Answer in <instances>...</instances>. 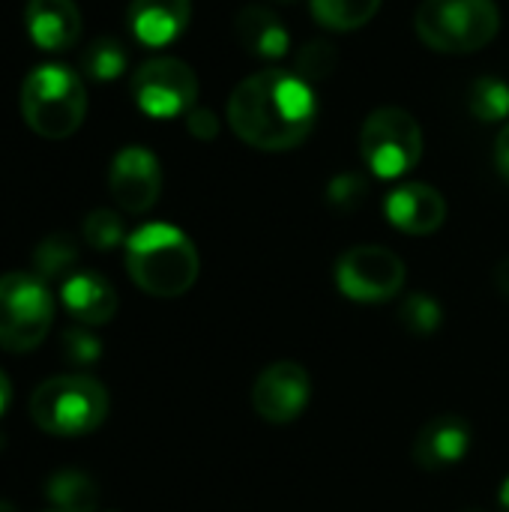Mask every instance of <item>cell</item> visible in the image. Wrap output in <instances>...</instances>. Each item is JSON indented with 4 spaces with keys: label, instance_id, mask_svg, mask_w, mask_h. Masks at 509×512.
Listing matches in <instances>:
<instances>
[{
    "label": "cell",
    "instance_id": "obj_1",
    "mask_svg": "<svg viewBox=\"0 0 509 512\" xmlns=\"http://www.w3.org/2000/svg\"><path fill=\"white\" fill-rule=\"evenodd\" d=\"M318 99L312 84L288 69H261L240 81L228 99L234 135L267 153L291 150L315 129Z\"/></svg>",
    "mask_w": 509,
    "mask_h": 512
},
{
    "label": "cell",
    "instance_id": "obj_2",
    "mask_svg": "<svg viewBox=\"0 0 509 512\" xmlns=\"http://www.w3.org/2000/svg\"><path fill=\"white\" fill-rule=\"evenodd\" d=\"M126 270L150 297H180L198 279V249L180 228L150 222L126 237Z\"/></svg>",
    "mask_w": 509,
    "mask_h": 512
},
{
    "label": "cell",
    "instance_id": "obj_3",
    "mask_svg": "<svg viewBox=\"0 0 509 512\" xmlns=\"http://www.w3.org/2000/svg\"><path fill=\"white\" fill-rule=\"evenodd\" d=\"M30 417L54 438L90 435L108 417V393L90 375H57L36 387Z\"/></svg>",
    "mask_w": 509,
    "mask_h": 512
},
{
    "label": "cell",
    "instance_id": "obj_4",
    "mask_svg": "<svg viewBox=\"0 0 509 512\" xmlns=\"http://www.w3.org/2000/svg\"><path fill=\"white\" fill-rule=\"evenodd\" d=\"M21 114L42 138H69L87 114V93L78 72L57 63L36 66L21 84Z\"/></svg>",
    "mask_w": 509,
    "mask_h": 512
},
{
    "label": "cell",
    "instance_id": "obj_5",
    "mask_svg": "<svg viewBox=\"0 0 509 512\" xmlns=\"http://www.w3.org/2000/svg\"><path fill=\"white\" fill-rule=\"evenodd\" d=\"M417 36L444 54H471L486 48L501 27L492 0H423L414 15Z\"/></svg>",
    "mask_w": 509,
    "mask_h": 512
},
{
    "label": "cell",
    "instance_id": "obj_6",
    "mask_svg": "<svg viewBox=\"0 0 509 512\" xmlns=\"http://www.w3.org/2000/svg\"><path fill=\"white\" fill-rule=\"evenodd\" d=\"M54 324V297L36 273L0 276V348L24 354L45 342Z\"/></svg>",
    "mask_w": 509,
    "mask_h": 512
},
{
    "label": "cell",
    "instance_id": "obj_7",
    "mask_svg": "<svg viewBox=\"0 0 509 512\" xmlns=\"http://www.w3.org/2000/svg\"><path fill=\"white\" fill-rule=\"evenodd\" d=\"M360 153L369 171L381 180L405 177L423 156V129L405 108L387 105L366 117L360 132Z\"/></svg>",
    "mask_w": 509,
    "mask_h": 512
},
{
    "label": "cell",
    "instance_id": "obj_8",
    "mask_svg": "<svg viewBox=\"0 0 509 512\" xmlns=\"http://www.w3.org/2000/svg\"><path fill=\"white\" fill-rule=\"evenodd\" d=\"M135 105L153 120H171L189 114L198 99V78L189 63L177 57H153L141 63L132 78Z\"/></svg>",
    "mask_w": 509,
    "mask_h": 512
},
{
    "label": "cell",
    "instance_id": "obj_9",
    "mask_svg": "<svg viewBox=\"0 0 509 512\" xmlns=\"http://www.w3.org/2000/svg\"><path fill=\"white\" fill-rule=\"evenodd\" d=\"M336 285L354 303H384L402 291L405 264L384 246H354L336 264Z\"/></svg>",
    "mask_w": 509,
    "mask_h": 512
},
{
    "label": "cell",
    "instance_id": "obj_10",
    "mask_svg": "<svg viewBox=\"0 0 509 512\" xmlns=\"http://www.w3.org/2000/svg\"><path fill=\"white\" fill-rule=\"evenodd\" d=\"M312 381L300 363L282 360L267 366L252 387V408L267 423H294L309 405Z\"/></svg>",
    "mask_w": 509,
    "mask_h": 512
},
{
    "label": "cell",
    "instance_id": "obj_11",
    "mask_svg": "<svg viewBox=\"0 0 509 512\" xmlns=\"http://www.w3.org/2000/svg\"><path fill=\"white\" fill-rule=\"evenodd\" d=\"M108 189L120 210L147 213L162 192V168L159 159L144 147H123L111 159Z\"/></svg>",
    "mask_w": 509,
    "mask_h": 512
},
{
    "label": "cell",
    "instance_id": "obj_12",
    "mask_svg": "<svg viewBox=\"0 0 509 512\" xmlns=\"http://www.w3.org/2000/svg\"><path fill=\"white\" fill-rule=\"evenodd\" d=\"M384 213H387V219L399 231L414 234V237H423V234H432V231H438L444 225V219H447V201H444V195L435 186H426V183H402V186H396L387 195Z\"/></svg>",
    "mask_w": 509,
    "mask_h": 512
},
{
    "label": "cell",
    "instance_id": "obj_13",
    "mask_svg": "<svg viewBox=\"0 0 509 512\" xmlns=\"http://www.w3.org/2000/svg\"><path fill=\"white\" fill-rule=\"evenodd\" d=\"M471 447V429L462 417L444 414L429 420L414 441V462L423 471H447L465 459Z\"/></svg>",
    "mask_w": 509,
    "mask_h": 512
},
{
    "label": "cell",
    "instance_id": "obj_14",
    "mask_svg": "<svg viewBox=\"0 0 509 512\" xmlns=\"http://www.w3.org/2000/svg\"><path fill=\"white\" fill-rule=\"evenodd\" d=\"M192 0H132L129 3V30L147 48L171 45L189 24Z\"/></svg>",
    "mask_w": 509,
    "mask_h": 512
},
{
    "label": "cell",
    "instance_id": "obj_15",
    "mask_svg": "<svg viewBox=\"0 0 509 512\" xmlns=\"http://www.w3.org/2000/svg\"><path fill=\"white\" fill-rule=\"evenodd\" d=\"M24 24L33 45L45 51L72 48L81 36V12L75 0H27Z\"/></svg>",
    "mask_w": 509,
    "mask_h": 512
},
{
    "label": "cell",
    "instance_id": "obj_16",
    "mask_svg": "<svg viewBox=\"0 0 509 512\" xmlns=\"http://www.w3.org/2000/svg\"><path fill=\"white\" fill-rule=\"evenodd\" d=\"M60 300H63L66 312L84 327L108 324L117 312V294H114L111 282L93 270L66 276L60 282Z\"/></svg>",
    "mask_w": 509,
    "mask_h": 512
},
{
    "label": "cell",
    "instance_id": "obj_17",
    "mask_svg": "<svg viewBox=\"0 0 509 512\" xmlns=\"http://www.w3.org/2000/svg\"><path fill=\"white\" fill-rule=\"evenodd\" d=\"M234 33H237V42L261 60H279L291 51L288 27L273 9L261 3H249L237 12Z\"/></svg>",
    "mask_w": 509,
    "mask_h": 512
},
{
    "label": "cell",
    "instance_id": "obj_18",
    "mask_svg": "<svg viewBox=\"0 0 509 512\" xmlns=\"http://www.w3.org/2000/svg\"><path fill=\"white\" fill-rule=\"evenodd\" d=\"M48 501L54 512H96L99 489L87 474L60 471L48 480Z\"/></svg>",
    "mask_w": 509,
    "mask_h": 512
},
{
    "label": "cell",
    "instance_id": "obj_19",
    "mask_svg": "<svg viewBox=\"0 0 509 512\" xmlns=\"http://www.w3.org/2000/svg\"><path fill=\"white\" fill-rule=\"evenodd\" d=\"M381 0H312V15L327 30H357L375 18Z\"/></svg>",
    "mask_w": 509,
    "mask_h": 512
},
{
    "label": "cell",
    "instance_id": "obj_20",
    "mask_svg": "<svg viewBox=\"0 0 509 512\" xmlns=\"http://www.w3.org/2000/svg\"><path fill=\"white\" fill-rule=\"evenodd\" d=\"M78 261V246L69 234H51L33 249V273L45 282L72 276Z\"/></svg>",
    "mask_w": 509,
    "mask_h": 512
},
{
    "label": "cell",
    "instance_id": "obj_21",
    "mask_svg": "<svg viewBox=\"0 0 509 512\" xmlns=\"http://www.w3.org/2000/svg\"><path fill=\"white\" fill-rule=\"evenodd\" d=\"M468 108L477 120L483 123H501L509 117V84L495 78V75H483L471 84L468 90Z\"/></svg>",
    "mask_w": 509,
    "mask_h": 512
},
{
    "label": "cell",
    "instance_id": "obj_22",
    "mask_svg": "<svg viewBox=\"0 0 509 512\" xmlns=\"http://www.w3.org/2000/svg\"><path fill=\"white\" fill-rule=\"evenodd\" d=\"M81 66L96 81H111L126 69V51L117 39H96L81 54Z\"/></svg>",
    "mask_w": 509,
    "mask_h": 512
},
{
    "label": "cell",
    "instance_id": "obj_23",
    "mask_svg": "<svg viewBox=\"0 0 509 512\" xmlns=\"http://www.w3.org/2000/svg\"><path fill=\"white\" fill-rule=\"evenodd\" d=\"M336 60H339V51L333 48V42H327V39H312V42H306V45L294 54V66H297L294 72L312 84V81L327 78V75L333 72Z\"/></svg>",
    "mask_w": 509,
    "mask_h": 512
},
{
    "label": "cell",
    "instance_id": "obj_24",
    "mask_svg": "<svg viewBox=\"0 0 509 512\" xmlns=\"http://www.w3.org/2000/svg\"><path fill=\"white\" fill-rule=\"evenodd\" d=\"M399 318L405 321V327H408L411 333L429 336V333H435V330L441 327L444 312H441V306H438L435 297H429V294H411V297L402 303Z\"/></svg>",
    "mask_w": 509,
    "mask_h": 512
},
{
    "label": "cell",
    "instance_id": "obj_25",
    "mask_svg": "<svg viewBox=\"0 0 509 512\" xmlns=\"http://www.w3.org/2000/svg\"><path fill=\"white\" fill-rule=\"evenodd\" d=\"M84 240L99 252H108V249L120 246L126 240L123 219L117 213H111V210H93L84 219Z\"/></svg>",
    "mask_w": 509,
    "mask_h": 512
},
{
    "label": "cell",
    "instance_id": "obj_26",
    "mask_svg": "<svg viewBox=\"0 0 509 512\" xmlns=\"http://www.w3.org/2000/svg\"><path fill=\"white\" fill-rule=\"evenodd\" d=\"M369 183L360 174H339L327 186V201L339 210H354L360 201H366Z\"/></svg>",
    "mask_w": 509,
    "mask_h": 512
},
{
    "label": "cell",
    "instance_id": "obj_27",
    "mask_svg": "<svg viewBox=\"0 0 509 512\" xmlns=\"http://www.w3.org/2000/svg\"><path fill=\"white\" fill-rule=\"evenodd\" d=\"M63 351L72 363H93L99 357V342L84 330H69L63 336Z\"/></svg>",
    "mask_w": 509,
    "mask_h": 512
},
{
    "label": "cell",
    "instance_id": "obj_28",
    "mask_svg": "<svg viewBox=\"0 0 509 512\" xmlns=\"http://www.w3.org/2000/svg\"><path fill=\"white\" fill-rule=\"evenodd\" d=\"M186 126L201 141H213L219 135V120H216V114L210 108H192L186 114Z\"/></svg>",
    "mask_w": 509,
    "mask_h": 512
},
{
    "label": "cell",
    "instance_id": "obj_29",
    "mask_svg": "<svg viewBox=\"0 0 509 512\" xmlns=\"http://www.w3.org/2000/svg\"><path fill=\"white\" fill-rule=\"evenodd\" d=\"M495 162H498L501 177L509 183V123L501 129V135H498V144H495Z\"/></svg>",
    "mask_w": 509,
    "mask_h": 512
},
{
    "label": "cell",
    "instance_id": "obj_30",
    "mask_svg": "<svg viewBox=\"0 0 509 512\" xmlns=\"http://www.w3.org/2000/svg\"><path fill=\"white\" fill-rule=\"evenodd\" d=\"M495 285H498L501 294H507L509 297V258L498 264V270H495Z\"/></svg>",
    "mask_w": 509,
    "mask_h": 512
},
{
    "label": "cell",
    "instance_id": "obj_31",
    "mask_svg": "<svg viewBox=\"0 0 509 512\" xmlns=\"http://www.w3.org/2000/svg\"><path fill=\"white\" fill-rule=\"evenodd\" d=\"M9 402H12V387H9V378L0 372V417L9 411Z\"/></svg>",
    "mask_w": 509,
    "mask_h": 512
},
{
    "label": "cell",
    "instance_id": "obj_32",
    "mask_svg": "<svg viewBox=\"0 0 509 512\" xmlns=\"http://www.w3.org/2000/svg\"><path fill=\"white\" fill-rule=\"evenodd\" d=\"M498 507H501V512H509V477L504 480L501 492H498Z\"/></svg>",
    "mask_w": 509,
    "mask_h": 512
},
{
    "label": "cell",
    "instance_id": "obj_33",
    "mask_svg": "<svg viewBox=\"0 0 509 512\" xmlns=\"http://www.w3.org/2000/svg\"><path fill=\"white\" fill-rule=\"evenodd\" d=\"M0 512H18L12 504H6V501H0Z\"/></svg>",
    "mask_w": 509,
    "mask_h": 512
},
{
    "label": "cell",
    "instance_id": "obj_34",
    "mask_svg": "<svg viewBox=\"0 0 509 512\" xmlns=\"http://www.w3.org/2000/svg\"><path fill=\"white\" fill-rule=\"evenodd\" d=\"M279 3H294V0H279Z\"/></svg>",
    "mask_w": 509,
    "mask_h": 512
},
{
    "label": "cell",
    "instance_id": "obj_35",
    "mask_svg": "<svg viewBox=\"0 0 509 512\" xmlns=\"http://www.w3.org/2000/svg\"><path fill=\"white\" fill-rule=\"evenodd\" d=\"M465 512H480V510H465Z\"/></svg>",
    "mask_w": 509,
    "mask_h": 512
},
{
    "label": "cell",
    "instance_id": "obj_36",
    "mask_svg": "<svg viewBox=\"0 0 509 512\" xmlns=\"http://www.w3.org/2000/svg\"><path fill=\"white\" fill-rule=\"evenodd\" d=\"M51 512H54V510H51Z\"/></svg>",
    "mask_w": 509,
    "mask_h": 512
}]
</instances>
